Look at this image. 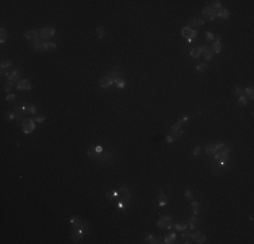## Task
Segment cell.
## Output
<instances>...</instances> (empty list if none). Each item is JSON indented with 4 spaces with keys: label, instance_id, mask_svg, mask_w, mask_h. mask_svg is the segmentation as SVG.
Masks as SVG:
<instances>
[{
    "label": "cell",
    "instance_id": "7dc6e473",
    "mask_svg": "<svg viewBox=\"0 0 254 244\" xmlns=\"http://www.w3.org/2000/svg\"><path fill=\"white\" fill-rule=\"evenodd\" d=\"M93 146H95V151H96L98 153H102L103 151H104L103 149V146H100V145H93Z\"/></svg>",
    "mask_w": 254,
    "mask_h": 244
},
{
    "label": "cell",
    "instance_id": "8992f818",
    "mask_svg": "<svg viewBox=\"0 0 254 244\" xmlns=\"http://www.w3.org/2000/svg\"><path fill=\"white\" fill-rule=\"evenodd\" d=\"M55 34V30L54 27H50V26H47V27H42L41 30H39V38L41 40H50L51 37H54Z\"/></svg>",
    "mask_w": 254,
    "mask_h": 244
},
{
    "label": "cell",
    "instance_id": "7bdbcfd3",
    "mask_svg": "<svg viewBox=\"0 0 254 244\" xmlns=\"http://www.w3.org/2000/svg\"><path fill=\"white\" fill-rule=\"evenodd\" d=\"M200 151H201V148H200V146H195V148H193L192 155H193L195 158H197V156H199V153H200Z\"/></svg>",
    "mask_w": 254,
    "mask_h": 244
},
{
    "label": "cell",
    "instance_id": "30bf717a",
    "mask_svg": "<svg viewBox=\"0 0 254 244\" xmlns=\"http://www.w3.org/2000/svg\"><path fill=\"white\" fill-rule=\"evenodd\" d=\"M203 15L206 16L208 20H214L216 18V10H214L212 7H206L203 10Z\"/></svg>",
    "mask_w": 254,
    "mask_h": 244
},
{
    "label": "cell",
    "instance_id": "f546056e",
    "mask_svg": "<svg viewBox=\"0 0 254 244\" xmlns=\"http://www.w3.org/2000/svg\"><path fill=\"white\" fill-rule=\"evenodd\" d=\"M106 27L104 26H99L98 29H96V34H98L99 38H104L106 37Z\"/></svg>",
    "mask_w": 254,
    "mask_h": 244
},
{
    "label": "cell",
    "instance_id": "b9f144b4",
    "mask_svg": "<svg viewBox=\"0 0 254 244\" xmlns=\"http://www.w3.org/2000/svg\"><path fill=\"white\" fill-rule=\"evenodd\" d=\"M206 38H207L208 41H214L216 38V36H214L211 31H207V33H206Z\"/></svg>",
    "mask_w": 254,
    "mask_h": 244
},
{
    "label": "cell",
    "instance_id": "e575fe53",
    "mask_svg": "<svg viewBox=\"0 0 254 244\" xmlns=\"http://www.w3.org/2000/svg\"><path fill=\"white\" fill-rule=\"evenodd\" d=\"M11 65H12L11 60H4V61H1V64H0V69H7V68H10Z\"/></svg>",
    "mask_w": 254,
    "mask_h": 244
},
{
    "label": "cell",
    "instance_id": "6da1fadb",
    "mask_svg": "<svg viewBox=\"0 0 254 244\" xmlns=\"http://www.w3.org/2000/svg\"><path fill=\"white\" fill-rule=\"evenodd\" d=\"M87 156H88L91 160H93L95 163H98V164H107V163H109L114 158L109 152H104V151H103L102 153H98V152L95 151V146L88 148V151H87Z\"/></svg>",
    "mask_w": 254,
    "mask_h": 244
},
{
    "label": "cell",
    "instance_id": "74e56055",
    "mask_svg": "<svg viewBox=\"0 0 254 244\" xmlns=\"http://www.w3.org/2000/svg\"><path fill=\"white\" fill-rule=\"evenodd\" d=\"M208 68L207 63H201V64H197V67H196V71L197 72H204L206 69Z\"/></svg>",
    "mask_w": 254,
    "mask_h": 244
},
{
    "label": "cell",
    "instance_id": "bcb514c9",
    "mask_svg": "<svg viewBox=\"0 0 254 244\" xmlns=\"http://www.w3.org/2000/svg\"><path fill=\"white\" fill-rule=\"evenodd\" d=\"M34 119H35V122H43L45 119H46V117H45L43 114H41V115H38V117H35Z\"/></svg>",
    "mask_w": 254,
    "mask_h": 244
},
{
    "label": "cell",
    "instance_id": "ac0fdd59",
    "mask_svg": "<svg viewBox=\"0 0 254 244\" xmlns=\"http://www.w3.org/2000/svg\"><path fill=\"white\" fill-rule=\"evenodd\" d=\"M8 79V82H12V83H16V84H18V83L20 82V72L19 71H12V73L10 76H8L7 77Z\"/></svg>",
    "mask_w": 254,
    "mask_h": 244
},
{
    "label": "cell",
    "instance_id": "8fae6325",
    "mask_svg": "<svg viewBox=\"0 0 254 244\" xmlns=\"http://www.w3.org/2000/svg\"><path fill=\"white\" fill-rule=\"evenodd\" d=\"M192 239H193L195 243L203 244V243H206V240H207V236H206L204 233H201V232H195V233H192Z\"/></svg>",
    "mask_w": 254,
    "mask_h": 244
},
{
    "label": "cell",
    "instance_id": "60d3db41",
    "mask_svg": "<svg viewBox=\"0 0 254 244\" xmlns=\"http://www.w3.org/2000/svg\"><path fill=\"white\" fill-rule=\"evenodd\" d=\"M15 99H16V95L11 94V92L7 94V96H6V100H7V102H12V100H15Z\"/></svg>",
    "mask_w": 254,
    "mask_h": 244
},
{
    "label": "cell",
    "instance_id": "44dd1931",
    "mask_svg": "<svg viewBox=\"0 0 254 244\" xmlns=\"http://www.w3.org/2000/svg\"><path fill=\"white\" fill-rule=\"evenodd\" d=\"M55 49H57V45H55L54 42H51V41H46V42H45V52L51 53V52H54Z\"/></svg>",
    "mask_w": 254,
    "mask_h": 244
},
{
    "label": "cell",
    "instance_id": "d6986e66",
    "mask_svg": "<svg viewBox=\"0 0 254 244\" xmlns=\"http://www.w3.org/2000/svg\"><path fill=\"white\" fill-rule=\"evenodd\" d=\"M181 237L184 239L183 243L188 244V243H191V239H192V232L191 231H187V229H184V231H181Z\"/></svg>",
    "mask_w": 254,
    "mask_h": 244
},
{
    "label": "cell",
    "instance_id": "83f0119b",
    "mask_svg": "<svg viewBox=\"0 0 254 244\" xmlns=\"http://www.w3.org/2000/svg\"><path fill=\"white\" fill-rule=\"evenodd\" d=\"M7 38H8V33H7V30H6L4 27H1V29H0V42L4 43L6 41H7Z\"/></svg>",
    "mask_w": 254,
    "mask_h": 244
},
{
    "label": "cell",
    "instance_id": "52a82bcc",
    "mask_svg": "<svg viewBox=\"0 0 254 244\" xmlns=\"http://www.w3.org/2000/svg\"><path fill=\"white\" fill-rule=\"evenodd\" d=\"M199 49H200V56L203 54L204 57H206V60H207V61H210V60L214 59V54H215V53L211 50V47L201 46V47H199Z\"/></svg>",
    "mask_w": 254,
    "mask_h": 244
},
{
    "label": "cell",
    "instance_id": "7a4b0ae2",
    "mask_svg": "<svg viewBox=\"0 0 254 244\" xmlns=\"http://www.w3.org/2000/svg\"><path fill=\"white\" fill-rule=\"evenodd\" d=\"M20 126L23 129V133L30 134L35 130V119L34 118H23L20 121Z\"/></svg>",
    "mask_w": 254,
    "mask_h": 244
},
{
    "label": "cell",
    "instance_id": "c3c4849f",
    "mask_svg": "<svg viewBox=\"0 0 254 244\" xmlns=\"http://www.w3.org/2000/svg\"><path fill=\"white\" fill-rule=\"evenodd\" d=\"M173 141H174V140H173V137L170 136V134H168V137H166V142H169V144H170V142H173Z\"/></svg>",
    "mask_w": 254,
    "mask_h": 244
},
{
    "label": "cell",
    "instance_id": "3957f363",
    "mask_svg": "<svg viewBox=\"0 0 254 244\" xmlns=\"http://www.w3.org/2000/svg\"><path fill=\"white\" fill-rule=\"evenodd\" d=\"M181 36H183L184 38H187L188 42H193V41L197 38V31L191 27H188V26H184V27L181 29Z\"/></svg>",
    "mask_w": 254,
    "mask_h": 244
},
{
    "label": "cell",
    "instance_id": "2e32d148",
    "mask_svg": "<svg viewBox=\"0 0 254 244\" xmlns=\"http://www.w3.org/2000/svg\"><path fill=\"white\" fill-rule=\"evenodd\" d=\"M24 38L28 41L37 40V38H39V31H37V30H28V31L24 33Z\"/></svg>",
    "mask_w": 254,
    "mask_h": 244
},
{
    "label": "cell",
    "instance_id": "4fadbf2b",
    "mask_svg": "<svg viewBox=\"0 0 254 244\" xmlns=\"http://www.w3.org/2000/svg\"><path fill=\"white\" fill-rule=\"evenodd\" d=\"M122 75H123V69H122L120 67H114L112 71L108 73V76L111 77V79H118V77H122Z\"/></svg>",
    "mask_w": 254,
    "mask_h": 244
},
{
    "label": "cell",
    "instance_id": "1f68e13d",
    "mask_svg": "<svg viewBox=\"0 0 254 244\" xmlns=\"http://www.w3.org/2000/svg\"><path fill=\"white\" fill-rule=\"evenodd\" d=\"M191 209H192V212H193V214H199V212H200V204H199V202H193V201H192Z\"/></svg>",
    "mask_w": 254,
    "mask_h": 244
},
{
    "label": "cell",
    "instance_id": "9a60e30c",
    "mask_svg": "<svg viewBox=\"0 0 254 244\" xmlns=\"http://www.w3.org/2000/svg\"><path fill=\"white\" fill-rule=\"evenodd\" d=\"M204 24V19H201V18H193V19L189 22V26L188 27H191V29H197V27H200V26H203Z\"/></svg>",
    "mask_w": 254,
    "mask_h": 244
},
{
    "label": "cell",
    "instance_id": "4dcf8cb0",
    "mask_svg": "<svg viewBox=\"0 0 254 244\" xmlns=\"http://www.w3.org/2000/svg\"><path fill=\"white\" fill-rule=\"evenodd\" d=\"M189 56H191L192 59H197V57H200V49L199 47H193V49H191Z\"/></svg>",
    "mask_w": 254,
    "mask_h": 244
},
{
    "label": "cell",
    "instance_id": "5bb4252c",
    "mask_svg": "<svg viewBox=\"0 0 254 244\" xmlns=\"http://www.w3.org/2000/svg\"><path fill=\"white\" fill-rule=\"evenodd\" d=\"M158 205H160V208H164L168 205V197L165 195V193L161 189L158 190Z\"/></svg>",
    "mask_w": 254,
    "mask_h": 244
},
{
    "label": "cell",
    "instance_id": "cb8c5ba5",
    "mask_svg": "<svg viewBox=\"0 0 254 244\" xmlns=\"http://www.w3.org/2000/svg\"><path fill=\"white\" fill-rule=\"evenodd\" d=\"M162 243H165V244L176 243V233H169V235H166V237L164 239V241H162Z\"/></svg>",
    "mask_w": 254,
    "mask_h": 244
},
{
    "label": "cell",
    "instance_id": "d4e9b609",
    "mask_svg": "<svg viewBox=\"0 0 254 244\" xmlns=\"http://www.w3.org/2000/svg\"><path fill=\"white\" fill-rule=\"evenodd\" d=\"M181 125H183V122H181V119H179V121L176 122V125L170 128L169 134H173V133H176V132H179V130H181Z\"/></svg>",
    "mask_w": 254,
    "mask_h": 244
},
{
    "label": "cell",
    "instance_id": "9c48e42d",
    "mask_svg": "<svg viewBox=\"0 0 254 244\" xmlns=\"http://www.w3.org/2000/svg\"><path fill=\"white\" fill-rule=\"evenodd\" d=\"M31 47H33V50L38 52V53H39V52H43V50H45V42H43L41 38H37V40L33 41Z\"/></svg>",
    "mask_w": 254,
    "mask_h": 244
},
{
    "label": "cell",
    "instance_id": "681fc988",
    "mask_svg": "<svg viewBox=\"0 0 254 244\" xmlns=\"http://www.w3.org/2000/svg\"><path fill=\"white\" fill-rule=\"evenodd\" d=\"M180 119H181V122H183V123H187V122L189 121V117L187 115V117H184V118H180Z\"/></svg>",
    "mask_w": 254,
    "mask_h": 244
},
{
    "label": "cell",
    "instance_id": "ffe728a7",
    "mask_svg": "<svg viewBox=\"0 0 254 244\" xmlns=\"http://www.w3.org/2000/svg\"><path fill=\"white\" fill-rule=\"evenodd\" d=\"M199 227H200V220L196 216H193L191 218V221H189V228L193 231V229H197Z\"/></svg>",
    "mask_w": 254,
    "mask_h": 244
},
{
    "label": "cell",
    "instance_id": "e0dca14e",
    "mask_svg": "<svg viewBox=\"0 0 254 244\" xmlns=\"http://www.w3.org/2000/svg\"><path fill=\"white\" fill-rule=\"evenodd\" d=\"M211 50L214 52V53H220L222 52V42H220V37H216L215 41H214V43H212V47Z\"/></svg>",
    "mask_w": 254,
    "mask_h": 244
},
{
    "label": "cell",
    "instance_id": "f35d334b",
    "mask_svg": "<svg viewBox=\"0 0 254 244\" xmlns=\"http://www.w3.org/2000/svg\"><path fill=\"white\" fill-rule=\"evenodd\" d=\"M170 136L173 137V140H180V138L184 136V132H183V130H179V132H176V133L170 134Z\"/></svg>",
    "mask_w": 254,
    "mask_h": 244
},
{
    "label": "cell",
    "instance_id": "5b68a950",
    "mask_svg": "<svg viewBox=\"0 0 254 244\" xmlns=\"http://www.w3.org/2000/svg\"><path fill=\"white\" fill-rule=\"evenodd\" d=\"M157 225L161 229H170L173 227V220L170 216H162L160 217V220L157 221Z\"/></svg>",
    "mask_w": 254,
    "mask_h": 244
},
{
    "label": "cell",
    "instance_id": "d590c367",
    "mask_svg": "<svg viewBox=\"0 0 254 244\" xmlns=\"http://www.w3.org/2000/svg\"><path fill=\"white\" fill-rule=\"evenodd\" d=\"M238 105L241 107H245L247 105V98L245 96V95H242V96H239V99H238Z\"/></svg>",
    "mask_w": 254,
    "mask_h": 244
},
{
    "label": "cell",
    "instance_id": "7402d4cb",
    "mask_svg": "<svg viewBox=\"0 0 254 244\" xmlns=\"http://www.w3.org/2000/svg\"><path fill=\"white\" fill-rule=\"evenodd\" d=\"M216 16L218 18H222V19H227L230 16V12L227 11L226 8H220L219 11H216Z\"/></svg>",
    "mask_w": 254,
    "mask_h": 244
},
{
    "label": "cell",
    "instance_id": "f1b7e54d",
    "mask_svg": "<svg viewBox=\"0 0 254 244\" xmlns=\"http://www.w3.org/2000/svg\"><path fill=\"white\" fill-rule=\"evenodd\" d=\"M114 84H115L118 88H120V90L126 87V82H125V79H122V77H118V79L114 80Z\"/></svg>",
    "mask_w": 254,
    "mask_h": 244
},
{
    "label": "cell",
    "instance_id": "d6a6232c",
    "mask_svg": "<svg viewBox=\"0 0 254 244\" xmlns=\"http://www.w3.org/2000/svg\"><path fill=\"white\" fill-rule=\"evenodd\" d=\"M26 111L30 113V114H35L37 113V106L35 105H28V103H26Z\"/></svg>",
    "mask_w": 254,
    "mask_h": 244
},
{
    "label": "cell",
    "instance_id": "ba28073f",
    "mask_svg": "<svg viewBox=\"0 0 254 244\" xmlns=\"http://www.w3.org/2000/svg\"><path fill=\"white\" fill-rule=\"evenodd\" d=\"M16 88L19 91H30L31 90V83L27 79H20V82L16 84Z\"/></svg>",
    "mask_w": 254,
    "mask_h": 244
},
{
    "label": "cell",
    "instance_id": "ab89813d",
    "mask_svg": "<svg viewBox=\"0 0 254 244\" xmlns=\"http://www.w3.org/2000/svg\"><path fill=\"white\" fill-rule=\"evenodd\" d=\"M210 7H212V8H214V10H216V8H218V10H220V8H223V7H222V3H220L219 0H215V1H212V4H211V6H210Z\"/></svg>",
    "mask_w": 254,
    "mask_h": 244
},
{
    "label": "cell",
    "instance_id": "f6af8a7d",
    "mask_svg": "<svg viewBox=\"0 0 254 244\" xmlns=\"http://www.w3.org/2000/svg\"><path fill=\"white\" fill-rule=\"evenodd\" d=\"M234 94L239 95V96H242V95H243V88H241V87H237V88L234 90Z\"/></svg>",
    "mask_w": 254,
    "mask_h": 244
},
{
    "label": "cell",
    "instance_id": "484cf974",
    "mask_svg": "<svg viewBox=\"0 0 254 244\" xmlns=\"http://www.w3.org/2000/svg\"><path fill=\"white\" fill-rule=\"evenodd\" d=\"M243 95H245L246 98H249V99H253V98H254V90H253V87H247V88H245V90H243Z\"/></svg>",
    "mask_w": 254,
    "mask_h": 244
},
{
    "label": "cell",
    "instance_id": "8d00e7d4",
    "mask_svg": "<svg viewBox=\"0 0 254 244\" xmlns=\"http://www.w3.org/2000/svg\"><path fill=\"white\" fill-rule=\"evenodd\" d=\"M174 228H176V231H184V229L188 228V224H185V222H179V224L174 225Z\"/></svg>",
    "mask_w": 254,
    "mask_h": 244
},
{
    "label": "cell",
    "instance_id": "4316f807",
    "mask_svg": "<svg viewBox=\"0 0 254 244\" xmlns=\"http://www.w3.org/2000/svg\"><path fill=\"white\" fill-rule=\"evenodd\" d=\"M145 241H146V243H150V244L161 243V240L158 239V237H154V236H152V235H147V236L145 237Z\"/></svg>",
    "mask_w": 254,
    "mask_h": 244
},
{
    "label": "cell",
    "instance_id": "7c38bea8",
    "mask_svg": "<svg viewBox=\"0 0 254 244\" xmlns=\"http://www.w3.org/2000/svg\"><path fill=\"white\" fill-rule=\"evenodd\" d=\"M99 84H100L102 88H108V87H111L114 84V79H111L108 75L103 76L102 79H100V82H99Z\"/></svg>",
    "mask_w": 254,
    "mask_h": 244
},
{
    "label": "cell",
    "instance_id": "277c9868",
    "mask_svg": "<svg viewBox=\"0 0 254 244\" xmlns=\"http://www.w3.org/2000/svg\"><path fill=\"white\" fill-rule=\"evenodd\" d=\"M118 191H119V199H120L122 202H125V204L129 206V202H130V199H131V191L129 190V187L120 186Z\"/></svg>",
    "mask_w": 254,
    "mask_h": 244
},
{
    "label": "cell",
    "instance_id": "ee69618b",
    "mask_svg": "<svg viewBox=\"0 0 254 244\" xmlns=\"http://www.w3.org/2000/svg\"><path fill=\"white\" fill-rule=\"evenodd\" d=\"M185 197L188 198V199H193V193H192V190H187V191H185Z\"/></svg>",
    "mask_w": 254,
    "mask_h": 244
},
{
    "label": "cell",
    "instance_id": "603a6c76",
    "mask_svg": "<svg viewBox=\"0 0 254 244\" xmlns=\"http://www.w3.org/2000/svg\"><path fill=\"white\" fill-rule=\"evenodd\" d=\"M215 152H216V146H215V144H208V145L206 146V153H207L208 156H210V158H212Z\"/></svg>",
    "mask_w": 254,
    "mask_h": 244
},
{
    "label": "cell",
    "instance_id": "836d02e7",
    "mask_svg": "<svg viewBox=\"0 0 254 244\" xmlns=\"http://www.w3.org/2000/svg\"><path fill=\"white\" fill-rule=\"evenodd\" d=\"M211 172L212 174H215V175H219L220 174V167H219V164L218 163H211Z\"/></svg>",
    "mask_w": 254,
    "mask_h": 244
}]
</instances>
